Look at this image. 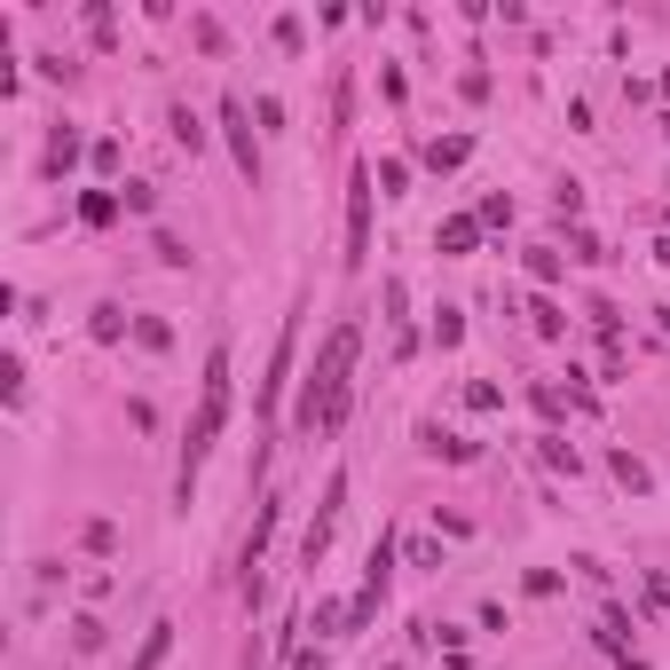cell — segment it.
I'll return each instance as SVG.
<instances>
[{
    "mask_svg": "<svg viewBox=\"0 0 670 670\" xmlns=\"http://www.w3.org/2000/svg\"><path fill=\"white\" fill-rule=\"evenodd\" d=\"M340 513H348V473H331V481H323V506H316V521H308V537H300V568H316V560L331 552Z\"/></svg>",
    "mask_w": 670,
    "mask_h": 670,
    "instance_id": "5b68a950",
    "label": "cell"
},
{
    "mask_svg": "<svg viewBox=\"0 0 670 670\" xmlns=\"http://www.w3.org/2000/svg\"><path fill=\"white\" fill-rule=\"evenodd\" d=\"M616 481H623V489H647V466H639L631 450H616Z\"/></svg>",
    "mask_w": 670,
    "mask_h": 670,
    "instance_id": "44dd1931",
    "label": "cell"
},
{
    "mask_svg": "<svg viewBox=\"0 0 670 670\" xmlns=\"http://www.w3.org/2000/svg\"><path fill=\"white\" fill-rule=\"evenodd\" d=\"M134 340H142V348H150V356H166V348H174V331H166V323H158V316H142V323H134Z\"/></svg>",
    "mask_w": 670,
    "mask_h": 670,
    "instance_id": "9a60e30c",
    "label": "cell"
},
{
    "mask_svg": "<svg viewBox=\"0 0 670 670\" xmlns=\"http://www.w3.org/2000/svg\"><path fill=\"white\" fill-rule=\"evenodd\" d=\"M466 158H473V142H466V134H442V142H427V166H434V174H458Z\"/></svg>",
    "mask_w": 670,
    "mask_h": 670,
    "instance_id": "ba28073f",
    "label": "cell"
},
{
    "mask_svg": "<svg viewBox=\"0 0 670 670\" xmlns=\"http://www.w3.org/2000/svg\"><path fill=\"white\" fill-rule=\"evenodd\" d=\"M166 654H174V623H150V639H142V654H134L127 670H158Z\"/></svg>",
    "mask_w": 670,
    "mask_h": 670,
    "instance_id": "30bf717a",
    "label": "cell"
},
{
    "mask_svg": "<svg viewBox=\"0 0 670 670\" xmlns=\"http://www.w3.org/2000/svg\"><path fill=\"white\" fill-rule=\"evenodd\" d=\"M119 206H127V213H150L158 198H150V182H127V190H119Z\"/></svg>",
    "mask_w": 670,
    "mask_h": 670,
    "instance_id": "cb8c5ba5",
    "label": "cell"
},
{
    "mask_svg": "<svg viewBox=\"0 0 670 670\" xmlns=\"http://www.w3.org/2000/svg\"><path fill=\"white\" fill-rule=\"evenodd\" d=\"M371 190H379V174H371V166H356V174H348V269H363L371 261Z\"/></svg>",
    "mask_w": 670,
    "mask_h": 670,
    "instance_id": "3957f363",
    "label": "cell"
},
{
    "mask_svg": "<svg viewBox=\"0 0 670 670\" xmlns=\"http://www.w3.org/2000/svg\"><path fill=\"white\" fill-rule=\"evenodd\" d=\"M190 32H198V48H206V56H221V48H229V40H221V24H213V17H198V24H190Z\"/></svg>",
    "mask_w": 670,
    "mask_h": 670,
    "instance_id": "603a6c76",
    "label": "cell"
},
{
    "mask_svg": "<svg viewBox=\"0 0 670 670\" xmlns=\"http://www.w3.org/2000/svg\"><path fill=\"white\" fill-rule=\"evenodd\" d=\"M292 348H300V316H284V331H277V356H269V379H261V418H277V394L292 379Z\"/></svg>",
    "mask_w": 670,
    "mask_h": 670,
    "instance_id": "8992f818",
    "label": "cell"
},
{
    "mask_svg": "<svg viewBox=\"0 0 670 670\" xmlns=\"http://www.w3.org/2000/svg\"><path fill=\"white\" fill-rule=\"evenodd\" d=\"M529 323H537V340H560V331H568V308H560V300H537Z\"/></svg>",
    "mask_w": 670,
    "mask_h": 670,
    "instance_id": "4fadbf2b",
    "label": "cell"
},
{
    "mask_svg": "<svg viewBox=\"0 0 670 670\" xmlns=\"http://www.w3.org/2000/svg\"><path fill=\"white\" fill-rule=\"evenodd\" d=\"M166 127H174V142H182V150H206V127L190 119V103H174V111H166Z\"/></svg>",
    "mask_w": 670,
    "mask_h": 670,
    "instance_id": "5bb4252c",
    "label": "cell"
},
{
    "mask_svg": "<svg viewBox=\"0 0 670 670\" xmlns=\"http://www.w3.org/2000/svg\"><path fill=\"white\" fill-rule=\"evenodd\" d=\"M458 340H466V316L442 308V316H434V348H458Z\"/></svg>",
    "mask_w": 670,
    "mask_h": 670,
    "instance_id": "2e32d148",
    "label": "cell"
},
{
    "mask_svg": "<svg viewBox=\"0 0 670 670\" xmlns=\"http://www.w3.org/2000/svg\"><path fill=\"white\" fill-rule=\"evenodd\" d=\"M119 213H127V206H119L111 190H88V198H79V221H88V229H111Z\"/></svg>",
    "mask_w": 670,
    "mask_h": 670,
    "instance_id": "7c38bea8",
    "label": "cell"
},
{
    "mask_svg": "<svg viewBox=\"0 0 670 670\" xmlns=\"http://www.w3.org/2000/svg\"><path fill=\"white\" fill-rule=\"evenodd\" d=\"M71 639H79V654H96V647H103V623H96V616H79V623H71Z\"/></svg>",
    "mask_w": 670,
    "mask_h": 670,
    "instance_id": "7402d4cb",
    "label": "cell"
},
{
    "mask_svg": "<svg viewBox=\"0 0 670 670\" xmlns=\"http://www.w3.org/2000/svg\"><path fill=\"white\" fill-rule=\"evenodd\" d=\"M40 166H48V174H71V166H79V134H71V127H56V134H48V158H40Z\"/></svg>",
    "mask_w": 670,
    "mask_h": 670,
    "instance_id": "8fae6325",
    "label": "cell"
},
{
    "mask_svg": "<svg viewBox=\"0 0 670 670\" xmlns=\"http://www.w3.org/2000/svg\"><path fill=\"white\" fill-rule=\"evenodd\" d=\"M356 356H363V323L340 316L323 331V348H316V371L300 387V427L308 434H340L348 427V402H356Z\"/></svg>",
    "mask_w": 670,
    "mask_h": 670,
    "instance_id": "6da1fadb",
    "label": "cell"
},
{
    "mask_svg": "<svg viewBox=\"0 0 670 670\" xmlns=\"http://www.w3.org/2000/svg\"><path fill=\"white\" fill-rule=\"evenodd\" d=\"M221 134H229V158H237V174L261 190V134H253V111H244L237 96H221Z\"/></svg>",
    "mask_w": 670,
    "mask_h": 670,
    "instance_id": "277c9868",
    "label": "cell"
},
{
    "mask_svg": "<svg viewBox=\"0 0 670 670\" xmlns=\"http://www.w3.org/2000/svg\"><path fill=\"white\" fill-rule=\"evenodd\" d=\"M229 379H237V363H229V348H213L206 356V379H198V418H190V442H182V473H174L182 506L198 497V473H206V458H213V442L229 427Z\"/></svg>",
    "mask_w": 670,
    "mask_h": 670,
    "instance_id": "7a4b0ae2",
    "label": "cell"
},
{
    "mask_svg": "<svg viewBox=\"0 0 670 670\" xmlns=\"http://www.w3.org/2000/svg\"><path fill=\"white\" fill-rule=\"evenodd\" d=\"M158 261H166V269H190V244H182V237H166V229H158Z\"/></svg>",
    "mask_w": 670,
    "mask_h": 670,
    "instance_id": "ffe728a7",
    "label": "cell"
},
{
    "mask_svg": "<svg viewBox=\"0 0 670 670\" xmlns=\"http://www.w3.org/2000/svg\"><path fill=\"white\" fill-rule=\"evenodd\" d=\"M529 277H537V284H552V277H560V253H552V244H537V253H529Z\"/></svg>",
    "mask_w": 670,
    "mask_h": 670,
    "instance_id": "ac0fdd59",
    "label": "cell"
},
{
    "mask_svg": "<svg viewBox=\"0 0 670 670\" xmlns=\"http://www.w3.org/2000/svg\"><path fill=\"white\" fill-rule=\"evenodd\" d=\"M88 331H96V340L111 348V340H119V331H127V308H96V323H88Z\"/></svg>",
    "mask_w": 670,
    "mask_h": 670,
    "instance_id": "e0dca14e",
    "label": "cell"
},
{
    "mask_svg": "<svg viewBox=\"0 0 670 670\" xmlns=\"http://www.w3.org/2000/svg\"><path fill=\"white\" fill-rule=\"evenodd\" d=\"M79 544H88V552H111V544H119V529H111V521H88V529H79Z\"/></svg>",
    "mask_w": 670,
    "mask_h": 670,
    "instance_id": "d6986e66",
    "label": "cell"
},
{
    "mask_svg": "<svg viewBox=\"0 0 670 670\" xmlns=\"http://www.w3.org/2000/svg\"><path fill=\"white\" fill-rule=\"evenodd\" d=\"M418 450H427V458H450V466L473 458V442H458V434H442V427H418Z\"/></svg>",
    "mask_w": 670,
    "mask_h": 670,
    "instance_id": "9c48e42d",
    "label": "cell"
},
{
    "mask_svg": "<svg viewBox=\"0 0 670 670\" xmlns=\"http://www.w3.org/2000/svg\"><path fill=\"white\" fill-rule=\"evenodd\" d=\"M442 253H473V244H481V213H458V221H442Z\"/></svg>",
    "mask_w": 670,
    "mask_h": 670,
    "instance_id": "52a82bcc",
    "label": "cell"
}]
</instances>
